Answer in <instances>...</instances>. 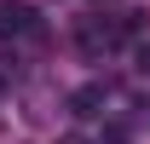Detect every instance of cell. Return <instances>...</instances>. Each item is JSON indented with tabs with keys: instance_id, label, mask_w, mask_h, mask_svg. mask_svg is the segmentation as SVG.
<instances>
[{
	"instance_id": "277c9868",
	"label": "cell",
	"mask_w": 150,
	"mask_h": 144,
	"mask_svg": "<svg viewBox=\"0 0 150 144\" xmlns=\"http://www.w3.org/2000/svg\"><path fill=\"white\" fill-rule=\"evenodd\" d=\"M139 75H144V81H150V40H144V46H139Z\"/></svg>"
},
{
	"instance_id": "6da1fadb",
	"label": "cell",
	"mask_w": 150,
	"mask_h": 144,
	"mask_svg": "<svg viewBox=\"0 0 150 144\" xmlns=\"http://www.w3.org/2000/svg\"><path fill=\"white\" fill-rule=\"evenodd\" d=\"M40 35V18L29 0H0V40H29Z\"/></svg>"
},
{
	"instance_id": "5b68a950",
	"label": "cell",
	"mask_w": 150,
	"mask_h": 144,
	"mask_svg": "<svg viewBox=\"0 0 150 144\" xmlns=\"http://www.w3.org/2000/svg\"><path fill=\"white\" fill-rule=\"evenodd\" d=\"M58 144H87V138H58Z\"/></svg>"
},
{
	"instance_id": "7a4b0ae2",
	"label": "cell",
	"mask_w": 150,
	"mask_h": 144,
	"mask_svg": "<svg viewBox=\"0 0 150 144\" xmlns=\"http://www.w3.org/2000/svg\"><path fill=\"white\" fill-rule=\"evenodd\" d=\"M110 46H121V23H104V18H87V23H81V52H87V58H104V52H110Z\"/></svg>"
},
{
	"instance_id": "3957f363",
	"label": "cell",
	"mask_w": 150,
	"mask_h": 144,
	"mask_svg": "<svg viewBox=\"0 0 150 144\" xmlns=\"http://www.w3.org/2000/svg\"><path fill=\"white\" fill-rule=\"evenodd\" d=\"M104 98H110V87H104V81H87V87L69 92V109L75 115H104Z\"/></svg>"
}]
</instances>
